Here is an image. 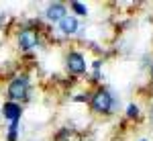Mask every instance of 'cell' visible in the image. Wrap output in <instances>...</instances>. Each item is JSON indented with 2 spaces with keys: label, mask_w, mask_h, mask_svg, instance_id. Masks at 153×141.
Returning <instances> with one entry per match:
<instances>
[{
  "label": "cell",
  "mask_w": 153,
  "mask_h": 141,
  "mask_svg": "<svg viewBox=\"0 0 153 141\" xmlns=\"http://www.w3.org/2000/svg\"><path fill=\"white\" fill-rule=\"evenodd\" d=\"M63 16H65V6H63L61 2H53V4H49V6H47V19H49V21L59 23Z\"/></svg>",
  "instance_id": "52a82bcc"
},
{
  "label": "cell",
  "mask_w": 153,
  "mask_h": 141,
  "mask_svg": "<svg viewBox=\"0 0 153 141\" xmlns=\"http://www.w3.org/2000/svg\"><path fill=\"white\" fill-rule=\"evenodd\" d=\"M19 47L23 49V51H31V49H35L39 45V35H37V31L33 29H23L21 33H19Z\"/></svg>",
  "instance_id": "277c9868"
},
{
  "label": "cell",
  "mask_w": 153,
  "mask_h": 141,
  "mask_svg": "<svg viewBox=\"0 0 153 141\" xmlns=\"http://www.w3.org/2000/svg\"><path fill=\"white\" fill-rule=\"evenodd\" d=\"M59 31L63 35H76L78 33V19L71 16V14H65L61 21H59Z\"/></svg>",
  "instance_id": "8992f818"
},
{
  "label": "cell",
  "mask_w": 153,
  "mask_h": 141,
  "mask_svg": "<svg viewBox=\"0 0 153 141\" xmlns=\"http://www.w3.org/2000/svg\"><path fill=\"white\" fill-rule=\"evenodd\" d=\"M65 66H68V70H70L71 74H76V76L84 74L86 68H88L86 57H84L80 51H70V53H68V57H65Z\"/></svg>",
  "instance_id": "3957f363"
},
{
  "label": "cell",
  "mask_w": 153,
  "mask_h": 141,
  "mask_svg": "<svg viewBox=\"0 0 153 141\" xmlns=\"http://www.w3.org/2000/svg\"><path fill=\"white\" fill-rule=\"evenodd\" d=\"M151 76H153V63H151Z\"/></svg>",
  "instance_id": "30bf717a"
},
{
  "label": "cell",
  "mask_w": 153,
  "mask_h": 141,
  "mask_svg": "<svg viewBox=\"0 0 153 141\" xmlns=\"http://www.w3.org/2000/svg\"><path fill=\"white\" fill-rule=\"evenodd\" d=\"M21 115H23V108H21V104L19 102H4V106H2V117L8 119V121H21Z\"/></svg>",
  "instance_id": "5b68a950"
},
{
  "label": "cell",
  "mask_w": 153,
  "mask_h": 141,
  "mask_svg": "<svg viewBox=\"0 0 153 141\" xmlns=\"http://www.w3.org/2000/svg\"><path fill=\"white\" fill-rule=\"evenodd\" d=\"M112 94L104 90V88H100V90H96L92 94V110L94 113H110V108H112Z\"/></svg>",
  "instance_id": "7a4b0ae2"
},
{
  "label": "cell",
  "mask_w": 153,
  "mask_h": 141,
  "mask_svg": "<svg viewBox=\"0 0 153 141\" xmlns=\"http://www.w3.org/2000/svg\"><path fill=\"white\" fill-rule=\"evenodd\" d=\"M137 115H139V106H137V104H129V106H127V117H129V119L137 117Z\"/></svg>",
  "instance_id": "9c48e42d"
},
{
  "label": "cell",
  "mask_w": 153,
  "mask_h": 141,
  "mask_svg": "<svg viewBox=\"0 0 153 141\" xmlns=\"http://www.w3.org/2000/svg\"><path fill=\"white\" fill-rule=\"evenodd\" d=\"M141 141H147V139H141Z\"/></svg>",
  "instance_id": "8fae6325"
},
{
  "label": "cell",
  "mask_w": 153,
  "mask_h": 141,
  "mask_svg": "<svg viewBox=\"0 0 153 141\" xmlns=\"http://www.w3.org/2000/svg\"><path fill=\"white\" fill-rule=\"evenodd\" d=\"M29 88H31V82H29V76H27V74H19V76H14L10 82H8V88H6L10 102L25 100V98L29 96Z\"/></svg>",
  "instance_id": "6da1fadb"
},
{
  "label": "cell",
  "mask_w": 153,
  "mask_h": 141,
  "mask_svg": "<svg viewBox=\"0 0 153 141\" xmlns=\"http://www.w3.org/2000/svg\"><path fill=\"white\" fill-rule=\"evenodd\" d=\"M70 6H71V10L76 12V14H80V16H86V14H88V6L82 4V2H76V0H74Z\"/></svg>",
  "instance_id": "ba28073f"
}]
</instances>
